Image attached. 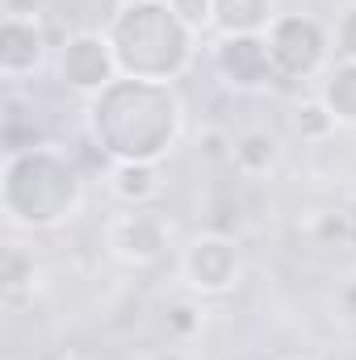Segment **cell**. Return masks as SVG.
Wrapping results in <instances>:
<instances>
[{"instance_id":"cell-19","label":"cell","mask_w":356,"mask_h":360,"mask_svg":"<svg viewBox=\"0 0 356 360\" xmlns=\"http://www.w3.org/2000/svg\"><path fill=\"white\" fill-rule=\"evenodd\" d=\"M201 151H205V160H231L235 143H227L222 130H201Z\"/></svg>"},{"instance_id":"cell-21","label":"cell","mask_w":356,"mask_h":360,"mask_svg":"<svg viewBox=\"0 0 356 360\" xmlns=\"http://www.w3.org/2000/svg\"><path fill=\"white\" fill-rule=\"evenodd\" d=\"M344 302H348V310H352V314H356V281H352V285H348V289H344Z\"/></svg>"},{"instance_id":"cell-17","label":"cell","mask_w":356,"mask_h":360,"mask_svg":"<svg viewBox=\"0 0 356 360\" xmlns=\"http://www.w3.org/2000/svg\"><path fill=\"white\" fill-rule=\"evenodd\" d=\"M336 51H340V59L356 63V0L336 17Z\"/></svg>"},{"instance_id":"cell-12","label":"cell","mask_w":356,"mask_h":360,"mask_svg":"<svg viewBox=\"0 0 356 360\" xmlns=\"http://www.w3.org/2000/svg\"><path fill=\"white\" fill-rule=\"evenodd\" d=\"M109 188L113 197H122L126 205H147L151 197H160L164 180H160V164H117L109 172Z\"/></svg>"},{"instance_id":"cell-6","label":"cell","mask_w":356,"mask_h":360,"mask_svg":"<svg viewBox=\"0 0 356 360\" xmlns=\"http://www.w3.org/2000/svg\"><path fill=\"white\" fill-rule=\"evenodd\" d=\"M109 248L117 260L126 264H160L164 252H168V222L155 214V210H130V214H117L109 222Z\"/></svg>"},{"instance_id":"cell-11","label":"cell","mask_w":356,"mask_h":360,"mask_svg":"<svg viewBox=\"0 0 356 360\" xmlns=\"http://www.w3.org/2000/svg\"><path fill=\"white\" fill-rule=\"evenodd\" d=\"M319 101L331 109V117L340 126H356V63L352 59H340L336 68H327Z\"/></svg>"},{"instance_id":"cell-9","label":"cell","mask_w":356,"mask_h":360,"mask_svg":"<svg viewBox=\"0 0 356 360\" xmlns=\"http://www.w3.org/2000/svg\"><path fill=\"white\" fill-rule=\"evenodd\" d=\"M42 46H46V38H42L38 21H8L4 17V25H0V72L8 80H21L25 72H34L42 63Z\"/></svg>"},{"instance_id":"cell-1","label":"cell","mask_w":356,"mask_h":360,"mask_svg":"<svg viewBox=\"0 0 356 360\" xmlns=\"http://www.w3.org/2000/svg\"><path fill=\"white\" fill-rule=\"evenodd\" d=\"M89 130L117 164H160L180 134V101L172 84L117 76L89 105Z\"/></svg>"},{"instance_id":"cell-18","label":"cell","mask_w":356,"mask_h":360,"mask_svg":"<svg viewBox=\"0 0 356 360\" xmlns=\"http://www.w3.org/2000/svg\"><path fill=\"white\" fill-rule=\"evenodd\" d=\"M197 323H201V319H197V306H189V302H177V306L168 310V331L180 335V340H184V335H193V331H197Z\"/></svg>"},{"instance_id":"cell-14","label":"cell","mask_w":356,"mask_h":360,"mask_svg":"<svg viewBox=\"0 0 356 360\" xmlns=\"http://www.w3.org/2000/svg\"><path fill=\"white\" fill-rule=\"evenodd\" d=\"M314 235H319V243H327V248H356V201L319 214Z\"/></svg>"},{"instance_id":"cell-3","label":"cell","mask_w":356,"mask_h":360,"mask_svg":"<svg viewBox=\"0 0 356 360\" xmlns=\"http://www.w3.org/2000/svg\"><path fill=\"white\" fill-rule=\"evenodd\" d=\"M30 172L38 184H30L25 193H4V210H8V222L17 226H34V231H46V226H59L63 218L76 214L84 188L76 168L59 155V151H30L25 155Z\"/></svg>"},{"instance_id":"cell-16","label":"cell","mask_w":356,"mask_h":360,"mask_svg":"<svg viewBox=\"0 0 356 360\" xmlns=\"http://www.w3.org/2000/svg\"><path fill=\"white\" fill-rule=\"evenodd\" d=\"M168 4H172V13L193 34H201L205 25H214V0H168Z\"/></svg>"},{"instance_id":"cell-20","label":"cell","mask_w":356,"mask_h":360,"mask_svg":"<svg viewBox=\"0 0 356 360\" xmlns=\"http://www.w3.org/2000/svg\"><path fill=\"white\" fill-rule=\"evenodd\" d=\"M0 4H4V17L8 21H38L46 0H0Z\"/></svg>"},{"instance_id":"cell-7","label":"cell","mask_w":356,"mask_h":360,"mask_svg":"<svg viewBox=\"0 0 356 360\" xmlns=\"http://www.w3.org/2000/svg\"><path fill=\"white\" fill-rule=\"evenodd\" d=\"M239 248L227 235H201L189 252H184V281L197 293H227L239 281Z\"/></svg>"},{"instance_id":"cell-4","label":"cell","mask_w":356,"mask_h":360,"mask_svg":"<svg viewBox=\"0 0 356 360\" xmlns=\"http://www.w3.org/2000/svg\"><path fill=\"white\" fill-rule=\"evenodd\" d=\"M265 46L276 80H310L327 63V34L314 17L281 13L265 30Z\"/></svg>"},{"instance_id":"cell-15","label":"cell","mask_w":356,"mask_h":360,"mask_svg":"<svg viewBox=\"0 0 356 360\" xmlns=\"http://www.w3.org/2000/svg\"><path fill=\"white\" fill-rule=\"evenodd\" d=\"M336 126H340V122L331 117V109H327L319 96H314V101H302V105L293 109V134L306 139V143H323Z\"/></svg>"},{"instance_id":"cell-2","label":"cell","mask_w":356,"mask_h":360,"mask_svg":"<svg viewBox=\"0 0 356 360\" xmlns=\"http://www.w3.org/2000/svg\"><path fill=\"white\" fill-rule=\"evenodd\" d=\"M117 72L126 80H151L172 84L180 72H189L197 55V34L172 13L168 0H130L109 17L105 30Z\"/></svg>"},{"instance_id":"cell-8","label":"cell","mask_w":356,"mask_h":360,"mask_svg":"<svg viewBox=\"0 0 356 360\" xmlns=\"http://www.w3.org/2000/svg\"><path fill=\"white\" fill-rule=\"evenodd\" d=\"M218 72L227 76V84L235 89H265L276 80L272 59H268L265 34H239V38H222L214 51Z\"/></svg>"},{"instance_id":"cell-22","label":"cell","mask_w":356,"mask_h":360,"mask_svg":"<svg viewBox=\"0 0 356 360\" xmlns=\"http://www.w3.org/2000/svg\"><path fill=\"white\" fill-rule=\"evenodd\" d=\"M281 360H302V356H281Z\"/></svg>"},{"instance_id":"cell-13","label":"cell","mask_w":356,"mask_h":360,"mask_svg":"<svg viewBox=\"0 0 356 360\" xmlns=\"http://www.w3.org/2000/svg\"><path fill=\"white\" fill-rule=\"evenodd\" d=\"M231 160H235V168H239V172L260 176V172H268V168L276 164V139H272L268 130H248V134H239V139H235Z\"/></svg>"},{"instance_id":"cell-10","label":"cell","mask_w":356,"mask_h":360,"mask_svg":"<svg viewBox=\"0 0 356 360\" xmlns=\"http://www.w3.org/2000/svg\"><path fill=\"white\" fill-rule=\"evenodd\" d=\"M272 13L268 0H214V30L222 38H239V34H265Z\"/></svg>"},{"instance_id":"cell-5","label":"cell","mask_w":356,"mask_h":360,"mask_svg":"<svg viewBox=\"0 0 356 360\" xmlns=\"http://www.w3.org/2000/svg\"><path fill=\"white\" fill-rule=\"evenodd\" d=\"M59 76L63 84L76 92H105L122 72H117V59H113V46L101 30H80L63 42V55H59Z\"/></svg>"}]
</instances>
